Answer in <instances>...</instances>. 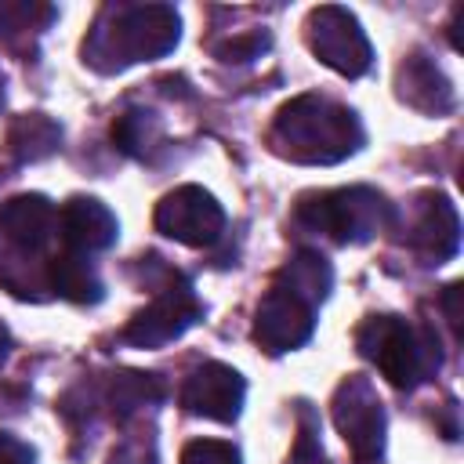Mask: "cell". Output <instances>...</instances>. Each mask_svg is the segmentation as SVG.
<instances>
[{
  "label": "cell",
  "instance_id": "6da1fadb",
  "mask_svg": "<svg viewBox=\"0 0 464 464\" xmlns=\"http://www.w3.org/2000/svg\"><path fill=\"white\" fill-rule=\"evenodd\" d=\"M366 141V130L359 116L323 94H297L286 105H279L268 145L290 163H308V167H326L341 163L352 152H359Z\"/></svg>",
  "mask_w": 464,
  "mask_h": 464
},
{
  "label": "cell",
  "instance_id": "7a4b0ae2",
  "mask_svg": "<svg viewBox=\"0 0 464 464\" xmlns=\"http://www.w3.org/2000/svg\"><path fill=\"white\" fill-rule=\"evenodd\" d=\"M181 40V14L170 4H116L94 22L83 58L98 72H120L138 62L163 58Z\"/></svg>",
  "mask_w": 464,
  "mask_h": 464
},
{
  "label": "cell",
  "instance_id": "3957f363",
  "mask_svg": "<svg viewBox=\"0 0 464 464\" xmlns=\"http://www.w3.org/2000/svg\"><path fill=\"white\" fill-rule=\"evenodd\" d=\"M359 355L370 359L395 388H417L442 366L439 337L431 326H413L402 315H370L355 330Z\"/></svg>",
  "mask_w": 464,
  "mask_h": 464
},
{
  "label": "cell",
  "instance_id": "277c9868",
  "mask_svg": "<svg viewBox=\"0 0 464 464\" xmlns=\"http://www.w3.org/2000/svg\"><path fill=\"white\" fill-rule=\"evenodd\" d=\"M294 221L304 232L326 236L334 243H370L377 232L392 225V203L366 185L308 192L297 199Z\"/></svg>",
  "mask_w": 464,
  "mask_h": 464
},
{
  "label": "cell",
  "instance_id": "5b68a950",
  "mask_svg": "<svg viewBox=\"0 0 464 464\" xmlns=\"http://www.w3.org/2000/svg\"><path fill=\"white\" fill-rule=\"evenodd\" d=\"M304 40H308V51L326 69H334L348 80L370 72V65H373V47H370L359 18L348 7H337V4L312 7L304 18Z\"/></svg>",
  "mask_w": 464,
  "mask_h": 464
},
{
  "label": "cell",
  "instance_id": "8992f818",
  "mask_svg": "<svg viewBox=\"0 0 464 464\" xmlns=\"http://www.w3.org/2000/svg\"><path fill=\"white\" fill-rule=\"evenodd\" d=\"M330 406H334L337 435L344 439V446L352 450V457L359 464L381 460L388 417H384V402H381L377 388L366 377H348V381L337 384Z\"/></svg>",
  "mask_w": 464,
  "mask_h": 464
},
{
  "label": "cell",
  "instance_id": "52a82bcc",
  "mask_svg": "<svg viewBox=\"0 0 464 464\" xmlns=\"http://www.w3.org/2000/svg\"><path fill=\"white\" fill-rule=\"evenodd\" d=\"M203 319V304L185 279H170L141 312L123 326V341L134 348H163Z\"/></svg>",
  "mask_w": 464,
  "mask_h": 464
},
{
  "label": "cell",
  "instance_id": "ba28073f",
  "mask_svg": "<svg viewBox=\"0 0 464 464\" xmlns=\"http://www.w3.org/2000/svg\"><path fill=\"white\" fill-rule=\"evenodd\" d=\"M152 225L160 236L181 243V246H210L225 228L221 203L199 188V185H178L156 203Z\"/></svg>",
  "mask_w": 464,
  "mask_h": 464
},
{
  "label": "cell",
  "instance_id": "9c48e42d",
  "mask_svg": "<svg viewBox=\"0 0 464 464\" xmlns=\"http://www.w3.org/2000/svg\"><path fill=\"white\" fill-rule=\"evenodd\" d=\"M312 330H315V304L272 283V290L257 301L254 312V341L268 355H283L290 348H301L312 337Z\"/></svg>",
  "mask_w": 464,
  "mask_h": 464
},
{
  "label": "cell",
  "instance_id": "30bf717a",
  "mask_svg": "<svg viewBox=\"0 0 464 464\" xmlns=\"http://www.w3.org/2000/svg\"><path fill=\"white\" fill-rule=\"evenodd\" d=\"M243 399H246V381L239 377V370L225 362H203L181 384V406L218 424H232L243 410Z\"/></svg>",
  "mask_w": 464,
  "mask_h": 464
},
{
  "label": "cell",
  "instance_id": "8fae6325",
  "mask_svg": "<svg viewBox=\"0 0 464 464\" xmlns=\"http://www.w3.org/2000/svg\"><path fill=\"white\" fill-rule=\"evenodd\" d=\"M410 246L428 265H442L460 250V218H457V207L450 203V196H442V192L417 196Z\"/></svg>",
  "mask_w": 464,
  "mask_h": 464
},
{
  "label": "cell",
  "instance_id": "7c38bea8",
  "mask_svg": "<svg viewBox=\"0 0 464 464\" xmlns=\"http://www.w3.org/2000/svg\"><path fill=\"white\" fill-rule=\"evenodd\" d=\"M116 214L94 196H72L58 210V236L72 254H98L116 243Z\"/></svg>",
  "mask_w": 464,
  "mask_h": 464
},
{
  "label": "cell",
  "instance_id": "4fadbf2b",
  "mask_svg": "<svg viewBox=\"0 0 464 464\" xmlns=\"http://www.w3.org/2000/svg\"><path fill=\"white\" fill-rule=\"evenodd\" d=\"M0 232L18 250L36 254L58 236V210L40 192H18L0 203Z\"/></svg>",
  "mask_w": 464,
  "mask_h": 464
},
{
  "label": "cell",
  "instance_id": "5bb4252c",
  "mask_svg": "<svg viewBox=\"0 0 464 464\" xmlns=\"http://www.w3.org/2000/svg\"><path fill=\"white\" fill-rule=\"evenodd\" d=\"M395 91H399V98H402L410 109L428 112V116L453 112V105H457V91H453L450 76L435 65V58H428V54H420V51H413V54L399 65V72H395Z\"/></svg>",
  "mask_w": 464,
  "mask_h": 464
},
{
  "label": "cell",
  "instance_id": "9a60e30c",
  "mask_svg": "<svg viewBox=\"0 0 464 464\" xmlns=\"http://www.w3.org/2000/svg\"><path fill=\"white\" fill-rule=\"evenodd\" d=\"M47 286L72 301V304H98L105 286H102V276L94 272V265L83 257V254H72V250H62L47 261Z\"/></svg>",
  "mask_w": 464,
  "mask_h": 464
},
{
  "label": "cell",
  "instance_id": "2e32d148",
  "mask_svg": "<svg viewBox=\"0 0 464 464\" xmlns=\"http://www.w3.org/2000/svg\"><path fill=\"white\" fill-rule=\"evenodd\" d=\"M62 145V127L44 112H25L7 127V152L18 163H40Z\"/></svg>",
  "mask_w": 464,
  "mask_h": 464
},
{
  "label": "cell",
  "instance_id": "e0dca14e",
  "mask_svg": "<svg viewBox=\"0 0 464 464\" xmlns=\"http://www.w3.org/2000/svg\"><path fill=\"white\" fill-rule=\"evenodd\" d=\"M276 283L286 286L290 294L304 297L308 304H319V301H326V294H330V286H334V268H330V261H326L319 250H297V254L279 268Z\"/></svg>",
  "mask_w": 464,
  "mask_h": 464
},
{
  "label": "cell",
  "instance_id": "ac0fdd59",
  "mask_svg": "<svg viewBox=\"0 0 464 464\" xmlns=\"http://www.w3.org/2000/svg\"><path fill=\"white\" fill-rule=\"evenodd\" d=\"M160 395H163V384L152 373H138V370H123L109 384V402H112L116 417H130L134 410L156 402Z\"/></svg>",
  "mask_w": 464,
  "mask_h": 464
},
{
  "label": "cell",
  "instance_id": "d6986e66",
  "mask_svg": "<svg viewBox=\"0 0 464 464\" xmlns=\"http://www.w3.org/2000/svg\"><path fill=\"white\" fill-rule=\"evenodd\" d=\"M112 141L127 156H149L156 149V141H160V123H156V116L149 109H127L112 123Z\"/></svg>",
  "mask_w": 464,
  "mask_h": 464
},
{
  "label": "cell",
  "instance_id": "ffe728a7",
  "mask_svg": "<svg viewBox=\"0 0 464 464\" xmlns=\"http://www.w3.org/2000/svg\"><path fill=\"white\" fill-rule=\"evenodd\" d=\"M286 464H326V453L319 442V420L308 406H301V424H297V439H294Z\"/></svg>",
  "mask_w": 464,
  "mask_h": 464
},
{
  "label": "cell",
  "instance_id": "44dd1931",
  "mask_svg": "<svg viewBox=\"0 0 464 464\" xmlns=\"http://www.w3.org/2000/svg\"><path fill=\"white\" fill-rule=\"evenodd\" d=\"M181 464H243V457L225 439H192L181 450Z\"/></svg>",
  "mask_w": 464,
  "mask_h": 464
},
{
  "label": "cell",
  "instance_id": "7402d4cb",
  "mask_svg": "<svg viewBox=\"0 0 464 464\" xmlns=\"http://www.w3.org/2000/svg\"><path fill=\"white\" fill-rule=\"evenodd\" d=\"M265 47H268V36H265V33H243V36H228V40L214 44V54H218L221 62H250V58H257Z\"/></svg>",
  "mask_w": 464,
  "mask_h": 464
},
{
  "label": "cell",
  "instance_id": "603a6c76",
  "mask_svg": "<svg viewBox=\"0 0 464 464\" xmlns=\"http://www.w3.org/2000/svg\"><path fill=\"white\" fill-rule=\"evenodd\" d=\"M0 464H36V453L22 439L0 431Z\"/></svg>",
  "mask_w": 464,
  "mask_h": 464
},
{
  "label": "cell",
  "instance_id": "cb8c5ba5",
  "mask_svg": "<svg viewBox=\"0 0 464 464\" xmlns=\"http://www.w3.org/2000/svg\"><path fill=\"white\" fill-rule=\"evenodd\" d=\"M457 297H460V283H450V286H446V294H442V308H446L450 326L460 334V308H457Z\"/></svg>",
  "mask_w": 464,
  "mask_h": 464
},
{
  "label": "cell",
  "instance_id": "d4e9b609",
  "mask_svg": "<svg viewBox=\"0 0 464 464\" xmlns=\"http://www.w3.org/2000/svg\"><path fill=\"white\" fill-rule=\"evenodd\" d=\"M105 464H149V457L138 450V446H120V450H112L109 453V460Z\"/></svg>",
  "mask_w": 464,
  "mask_h": 464
},
{
  "label": "cell",
  "instance_id": "484cf974",
  "mask_svg": "<svg viewBox=\"0 0 464 464\" xmlns=\"http://www.w3.org/2000/svg\"><path fill=\"white\" fill-rule=\"evenodd\" d=\"M7 344H11V341H7V330L0 326V366H4V359H7Z\"/></svg>",
  "mask_w": 464,
  "mask_h": 464
},
{
  "label": "cell",
  "instance_id": "4316f807",
  "mask_svg": "<svg viewBox=\"0 0 464 464\" xmlns=\"http://www.w3.org/2000/svg\"><path fill=\"white\" fill-rule=\"evenodd\" d=\"M4 87H7V76H4V69H0V105H4V94H7Z\"/></svg>",
  "mask_w": 464,
  "mask_h": 464
}]
</instances>
